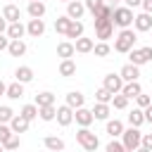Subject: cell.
<instances>
[{"mask_svg": "<svg viewBox=\"0 0 152 152\" xmlns=\"http://www.w3.org/2000/svg\"><path fill=\"white\" fill-rule=\"evenodd\" d=\"M43 145H45L50 152H64V140L57 138V135H48V138L43 140Z\"/></svg>", "mask_w": 152, "mask_h": 152, "instance_id": "obj_24", "label": "cell"}, {"mask_svg": "<svg viewBox=\"0 0 152 152\" xmlns=\"http://www.w3.org/2000/svg\"><path fill=\"white\" fill-rule=\"evenodd\" d=\"M74 74H76V62H74V59H62V62H59V76L71 78Z\"/></svg>", "mask_w": 152, "mask_h": 152, "instance_id": "obj_25", "label": "cell"}, {"mask_svg": "<svg viewBox=\"0 0 152 152\" xmlns=\"http://www.w3.org/2000/svg\"><path fill=\"white\" fill-rule=\"evenodd\" d=\"M33 104H36V107H48V104H55V95H52L50 90H45V93H38Z\"/></svg>", "mask_w": 152, "mask_h": 152, "instance_id": "obj_31", "label": "cell"}, {"mask_svg": "<svg viewBox=\"0 0 152 152\" xmlns=\"http://www.w3.org/2000/svg\"><path fill=\"white\" fill-rule=\"evenodd\" d=\"M7 52H10L12 57H24V55H26V43H24V40H12L10 48H7Z\"/></svg>", "mask_w": 152, "mask_h": 152, "instance_id": "obj_29", "label": "cell"}, {"mask_svg": "<svg viewBox=\"0 0 152 152\" xmlns=\"http://www.w3.org/2000/svg\"><path fill=\"white\" fill-rule=\"evenodd\" d=\"M10 43H12V40H10V36H7V33H0V52H2V50H7V48H10Z\"/></svg>", "mask_w": 152, "mask_h": 152, "instance_id": "obj_45", "label": "cell"}, {"mask_svg": "<svg viewBox=\"0 0 152 152\" xmlns=\"http://www.w3.org/2000/svg\"><path fill=\"white\" fill-rule=\"evenodd\" d=\"M59 2H66V5H69V2H71V0H59Z\"/></svg>", "mask_w": 152, "mask_h": 152, "instance_id": "obj_54", "label": "cell"}, {"mask_svg": "<svg viewBox=\"0 0 152 152\" xmlns=\"http://www.w3.org/2000/svg\"><path fill=\"white\" fill-rule=\"evenodd\" d=\"M135 102H138V109H147V107L152 104V95H145V93H140V95L135 97Z\"/></svg>", "mask_w": 152, "mask_h": 152, "instance_id": "obj_40", "label": "cell"}, {"mask_svg": "<svg viewBox=\"0 0 152 152\" xmlns=\"http://www.w3.org/2000/svg\"><path fill=\"white\" fill-rule=\"evenodd\" d=\"M2 17L7 19V24H14V21L21 19V10H19L14 2H7V5L2 7Z\"/></svg>", "mask_w": 152, "mask_h": 152, "instance_id": "obj_12", "label": "cell"}, {"mask_svg": "<svg viewBox=\"0 0 152 152\" xmlns=\"http://www.w3.org/2000/svg\"><path fill=\"white\" fill-rule=\"evenodd\" d=\"M74 121H76L81 128H88V126L95 121V116H93V109H86V107L76 109V112H74Z\"/></svg>", "mask_w": 152, "mask_h": 152, "instance_id": "obj_9", "label": "cell"}, {"mask_svg": "<svg viewBox=\"0 0 152 152\" xmlns=\"http://www.w3.org/2000/svg\"><path fill=\"white\" fill-rule=\"evenodd\" d=\"M102 88H107L112 95H116V93L124 90V78H121L119 74H107L104 81H102Z\"/></svg>", "mask_w": 152, "mask_h": 152, "instance_id": "obj_7", "label": "cell"}, {"mask_svg": "<svg viewBox=\"0 0 152 152\" xmlns=\"http://www.w3.org/2000/svg\"><path fill=\"white\" fill-rule=\"evenodd\" d=\"M93 52H95V57H107L112 52V48H109V43H95Z\"/></svg>", "mask_w": 152, "mask_h": 152, "instance_id": "obj_38", "label": "cell"}, {"mask_svg": "<svg viewBox=\"0 0 152 152\" xmlns=\"http://www.w3.org/2000/svg\"><path fill=\"white\" fill-rule=\"evenodd\" d=\"M124 2H126V7H131V10H133V7H140V5H142V0H124Z\"/></svg>", "mask_w": 152, "mask_h": 152, "instance_id": "obj_48", "label": "cell"}, {"mask_svg": "<svg viewBox=\"0 0 152 152\" xmlns=\"http://www.w3.org/2000/svg\"><path fill=\"white\" fill-rule=\"evenodd\" d=\"M140 93H142V86H140L138 81H133V83H124V90H121V95H126L128 100L138 97Z\"/></svg>", "mask_w": 152, "mask_h": 152, "instance_id": "obj_26", "label": "cell"}, {"mask_svg": "<svg viewBox=\"0 0 152 152\" xmlns=\"http://www.w3.org/2000/svg\"><path fill=\"white\" fill-rule=\"evenodd\" d=\"M142 147L152 150V133H142Z\"/></svg>", "mask_w": 152, "mask_h": 152, "instance_id": "obj_46", "label": "cell"}, {"mask_svg": "<svg viewBox=\"0 0 152 152\" xmlns=\"http://www.w3.org/2000/svg\"><path fill=\"white\" fill-rule=\"evenodd\" d=\"M112 93L107 90V88H97L95 90V102H102V104H112Z\"/></svg>", "mask_w": 152, "mask_h": 152, "instance_id": "obj_34", "label": "cell"}, {"mask_svg": "<svg viewBox=\"0 0 152 152\" xmlns=\"http://www.w3.org/2000/svg\"><path fill=\"white\" fill-rule=\"evenodd\" d=\"M0 95H7V83L0 78Z\"/></svg>", "mask_w": 152, "mask_h": 152, "instance_id": "obj_51", "label": "cell"}, {"mask_svg": "<svg viewBox=\"0 0 152 152\" xmlns=\"http://www.w3.org/2000/svg\"><path fill=\"white\" fill-rule=\"evenodd\" d=\"M119 76L124 78V83H133V81H138V76H140V66H135V64H124L121 66V71H119Z\"/></svg>", "mask_w": 152, "mask_h": 152, "instance_id": "obj_10", "label": "cell"}, {"mask_svg": "<svg viewBox=\"0 0 152 152\" xmlns=\"http://www.w3.org/2000/svg\"><path fill=\"white\" fill-rule=\"evenodd\" d=\"M64 104H69V107L76 112V109H81V107L86 104V95L78 93V90H71V93H66V102H64Z\"/></svg>", "mask_w": 152, "mask_h": 152, "instance_id": "obj_14", "label": "cell"}, {"mask_svg": "<svg viewBox=\"0 0 152 152\" xmlns=\"http://www.w3.org/2000/svg\"><path fill=\"white\" fill-rule=\"evenodd\" d=\"M102 5H104V0H86V10H90L93 14H95Z\"/></svg>", "mask_w": 152, "mask_h": 152, "instance_id": "obj_43", "label": "cell"}, {"mask_svg": "<svg viewBox=\"0 0 152 152\" xmlns=\"http://www.w3.org/2000/svg\"><path fill=\"white\" fill-rule=\"evenodd\" d=\"M124 121H119V119H109L107 121V135H112V140H116V138H121L124 135Z\"/></svg>", "mask_w": 152, "mask_h": 152, "instance_id": "obj_17", "label": "cell"}, {"mask_svg": "<svg viewBox=\"0 0 152 152\" xmlns=\"http://www.w3.org/2000/svg\"><path fill=\"white\" fill-rule=\"evenodd\" d=\"M71 21H74V19H69L66 14H64V17H57V19H55V31H57V33H64V36H66V31H69Z\"/></svg>", "mask_w": 152, "mask_h": 152, "instance_id": "obj_32", "label": "cell"}, {"mask_svg": "<svg viewBox=\"0 0 152 152\" xmlns=\"http://www.w3.org/2000/svg\"><path fill=\"white\" fill-rule=\"evenodd\" d=\"M74 55H76V48H74L71 40H62V43L57 45V57H62V59H71Z\"/></svg>", "mask_w": 152, "mask_h": 152, "instance_id": "obj_18", "label": "cell"}, {"mask_svg": "<svg viewBox=\"0 0 152 152\" xmlns=\"http://www.w3.org/2000/svg\"><path fill=\"white\" fill-rule=\"evenodd\" d=\"M76 142H78L86 152H95V150L100 147V140H97V135H95L90 128H78V131H76Z\"/></svg>", "mask_w": 152, "mask_h": 152, "instance_id": "obj_3", "label": "cell"}, {"mask_svg": "<svg viewBox=\"0 0 152 152\" xmlns=\"http://www.w3.org/2000/svg\"><path fill=\"white\" fill-rule=\"evenodd\" d=\"M107 152H128V150L124 147V142H119V140H112V142L107 145Z\"/></svg>", "mask_w": 152, "mask_h": 152, "instance_id": "obj_44", "label": "cell"}, {"mask_svg": "<svg viewBox=\"0 0 152 152\" xmlns=\"http://www.w3.org/2000/svg\"><path fill=\"white\" fill-rule=\"evenodd\" d=\"M28 2H38V0H28Z\"/></svg>", "mask_w": 152, "mask_h": 152, "instance_id": "obj_55", "label": "cell"}, {"mask_svg": "<svg viewBox=\"0 0 152 152\" xmlns=\"http://www.w3.org/2000/svg\"><path fill=\"white\" fill-rule=\"evenodd\" d=\"M71 121H74V109H71L69 104L57 107V124H59V126H69Z\"/></svg>", "mask_w": 152, "mask_h": 152, "instance_id": "obj_15", "label": "cell"}, {"mask_svg": "<svg viewBox=\"0 0 152 152\" xmlns=\"http://www.w3.org/2000/svg\"><path fill=\"white\" fill-rule=\"evenodd\" d=\"M135 152H152V150H147V147H142V145H140V147H138Z\"/></svg>", "mask_w": 152, "mask_h": 152, "instance_id": "obj_52", "label": "cell"}, {"mask_svg": "<svg viewBox=\"0 0 152 152\" xmlns=\"http://www.w3.org/2000/svg\"><path fill=\"white\" fill-rule=\"evenodd\" d=\"M142 12H147V14H152V0H142Z\"/></svg>", "mask_w": 152, "mask_h": 152, "instance_id": "obj_47", "label": "cell"}, {"mask_svg": "<svg viewBox=\"0 0 152 152\" xmlns=\"http://www.w3.org/2000/svg\"><path fill=\"white\" fill-rule=\"evenodd\" d=\"M5 97H10V100H19V97H24V83H19V81L10 83V86H7V95H5Z\"/></svg>", "mask_w": 152, "mask_h": 152, "instance_id": "obj_27", "label": "cell"}, {"mask_svg": "<svg viewBox=\"0 0 152 152\" xmlns=\"http://www.w3.org/2000/svg\"><path fill=\"white\" fill-rule=\"evenodd\" d=\"M28 124H31L28 119H24L21 114H14V119L10 121V128H12V133L19 135V133H26V131H28Z\"/></svg>", "mask_w": 152, "mask_h": 152, "instance_id": "obj_16", "label": "cell"}, {"mask_svg": "<svg viewBox=\"0 0 152 152\" xmlns=\"http://www.w3.org/2000/svg\"><path fill=\"white\" fill-rule=\"evenodd\" d=\"M7 26H10V24H7V19L0 14V33H7Z\"/></svg>", "mask_w": 152, "mask_h": 152, "instance_id": "obj_49", "label": "cell"}, {"mask_svg": "<svg viewBox=\"0 0 152 152\" xmlns=\"http://www.w3.org/2000/svg\"><path fill=\"white\" fill-rule=\"evenodd\" d=\"M135 31L133 28H124V31H119V36L114 38V50L116 52H131L133 48H135Z\"/></svg>", "mask_w": 152, "mask_h": 152, "instance_id": "obj_1", "label": "cell"}, {"mask_svg": "<svg viewBox=\"0 0 152 152\" xmlns=\"http://www.w3.org/2000/svg\"><path fill=\"white\" fill-rule=\"evenodd\" d=\"M109 112H112V104L95 102V107H93V116L100 119V121H109Z\"/></svg>", "mask_w": 152, "mask_h": 152, "instance_id": "obj_23", "label": "cell"}, {"mask_svg": "<svg viewBox=\"0 0 152 152\" xmlns=\"http://www.w3.org/2000/svg\"><path fill=\"white\" fill-rule=\"evenodd\" d=\"M128 57H131V64L142 66L145 62L152 59V48H150V45H145V48H133V50L128 52Z\"/></svg>", "mask_w": 152, "mask_h": 152, "instance_id": "obj_6", "label": "cell"}, {"mask_svg": "<svg viewBox=\"0 0 152 152\" xmlns=\"http://www.w3.org/2000/svg\"><path fill=\"white\" fill-rule=\"evenodd\" d=\"M114 2H119V0H114Z\"/></svg>", "mask_w": 152, "mask_h": 152, "instance_id": "obj_56", "label": "cell"}, {"mask_svg": "<svg viewBox=\"0 0 152 152\" xmlns=\"http://www.w3.org/2000/svg\"><path fill=\"white\" fill-rule=\"evenodd\" d=\"M19 145H21V140H19V135L14 133V135L5 142V152H14V150H19Z\"/></svg>", "mask_w": 152, "mask_h": 152, "instance_id": "obj_41", "label": "cell"}, {"mask_svg": "<svg viewBox=\"0 0 152 152\" xmlns=\"http://www.w3.org/2000/svg\"><path fill=\"white\" fill-rule=\"evenodd\" d=\"M121 142H124V147L128 150V152H135L140 145H142V133H140V128H126L124 131V135H121Z\"/></svg>", "mask_w": 152, "mask_h": 152, "instance_id": "obj_4", "label": "cell"}, {"mask_svg": "<svg viewBox=\"0 0 152 152\" xmlns=\"http://www.w3.org/2000/svg\"><path fill=\"white\" fill-rule=\"evenodd\" d=\"M83 14H86V2H81V0H71V2L66 5V17H69V19L81 21Z\"/></svg>", "mask_w": 152, "mask_h": 152, "instance_id": "obj_8", "label": "cell"}, {"mask_svg": "<svg viewBox=\"0 0 152 152\" xmlns=\"http://www.w3.org/2000/svg\"><path fill=\"white\" fill-rule=\"evenodd\" d=\"M112 107H114V109H126V107H128V97L121 95V93H116V95L112 97Z\"/></svg>", "mask_w": 152, "mask_h": 152, "instance_id": "obj_36", "label": "cell"}, {"mask_svg": "<svg viewBox=\"0 0 152 152\" xmlns=\"http://www.w3.org/2000/svg\"><path fill=\"white\" fill-rule=\"evenodd\" d=\"M24 33H26V26H24L21 21H14V24L7 26V36H10V40H21Z\"/></svg>", "mask_w": 152, "mask_h": 152, "instance_id": "obj_20", "label": "cell"}, {"mask_svg": "<svg viewBox=\"0 0 152 152\" xmlns=\"http://www.w3.org/2000/svg\"><path fill=\"white\" fill-rule=\"evenodd\" d=\"M38 116H40L43 121H55V119H57V107H55V104L38 107Z\"/></svg>", "mask_w": 152, "mask_h": 152, "instance_id": "obj_30", "label": "cell"}, {"mask_svg": "<svg viewBox=\"0 0 152 152\" xmlns=\"http://www.w3.org/2000/svg\"><path fill=\"white\" fill-rule=\"evenodd\" d=\"M133 19H135V14H133V10L131 7H114V14H112V21H114V26H119L121 31L124 28H131L133 26Z\"/></svg>", "mask_w": 152, "mask_h": 152, "instance_id": "obj_2", "label": "cell"}, {"mask_svg": "<svg viewBox=\"0 0 152 152\" xmlns=\"http://www.w3.org/2000/svg\"><path fill=\"white\" fill-rule=\"evenodd\" d=\"M45 2L43 0H38V2H28V7H26V12H28V17L31 19H43V14H45Z\"/></svg>", "mask_w": 152, "mask_h": 152, "instance_id": "obj_19", "label": "cell"}, {"mask_svg": "<svg viewBox=\"0 0 152 152\" xmlns=\"http://www.w3.org/2000/svg\"><path fill=\"white\" fill-rule=\"evenodd\" d=\"M142 124H145V112L135 107V109L128 114V126H133V128H140Z\"/></svg>", "mask_w": 152, "mask_h": 152, "instance_id": "obj_28", "label": "cell"}, {"mask_svg": "<svg viewBox=\"0 0 152 152\" xmlns=\"http://www.w3.org/2000/svg\"><path fill=\"white\" fill-rule=\"evenodd\" d=\"M0 152H5V145H2V142H0Z\"/></svg>", "mask_w": 152, "mask_h": 152, "instance_id": "obj_53", "label": "cell"}, {"mask_svg": "<svg viewBox=\"0 0 152 152\" xmlns=\"http://www.w3.org/2000/svg\"><path fill=\"white\" fill-rule=\"evenodd\" d=\"M12 119H14V112H12V107L2 104V107H0V124H10Z\"/></svg>", "mask_w": 152, "mask_h": 152, "instance_id": "obj_39", "label": "cell"}, {"mask_svg": "<svg viewBox=\"0 0 152 152\" xmlns=\"http://www.w3.org/2000/svg\"><path fill=\"white\" fill-rule=\"evenodd\" d=\"M14 78H17L19 83H31V81H33V69L26 66V64H24V66H17V69H14Z\"/></svg>", "mask_w": 152, "mask_h": 152, "instance_id": "obj_21", "label": "cell"}, {"mask_svg": "<svg viewBox=\"0 0 152 152\" xmlns=\"http://www.w3.org/2000/svg\"><path fill=\"white\" fill-rule=\"evenodd\" d=\"M26 33L33 36V38H40V36L45 33V21H43V19H28V24H26Z\"/></svg>", "mask_w": 152, "mask_h": 152, "instance_id": "obj_13", "label": "cell"}, {"mask_svg": "<svg viewBox=\"0 0 152 152\" xmlns=\"http://www.w3.org/2000/svg\"><path fill=\"white\" fill-rule=\"evenodd\" d=\"M19 114H21L24 119H28V121H33V119H38V107H36V104H24Z\"/></svg>", "mask_w": 152, "mask_h": 152, "instance_id": "obj_35", "label": "cell"}, {"mask_svg": "<svg viewBox=\"0 0 152 152\" xmlns=\"http://www.w3.org/2000/svg\"><path fill=\"white\" fill-rule=\"evenodd\" d=\"M133 26H135V31H152V14H147V12L135 14Z\"/></svg>", "mask_w": 152, "mask_h": 152, "instance_id": "obj_11", "label": "cell"}, {"mask_svg": "<svg viewBox=\"0 0 152 152\" xmlns=\"http://www.w3.org/2000/svg\"><path fill=\"white\" fill-rule=\"evenodd\" d=\"M74 48H76V52L86 55V52H93V48H95V40H93V38H86V36H81V38L74 43Z\"/></svg>", "mask_w": 152, "mask_h": 152, "instance_id": "obj_22", "label": "cell"}, {"mask_svg": "<svg viewBox=\"0 0 152 152\" xmlns=\"http://www.w3.org/2000/svg\"><path fill=\"white\" fill-rule=\"evenodd\" d=\"M95 36L100 38V43H107L114 36V21L112 19H95Z\"/></svg>", "mask_w": 152, "mask_h": 152, "instance_id": "obj_5", "label": "cell"}, {"mask_svg": "<svg viewBox=\"0 0 152 152\" xmlns=\"http://www.w3.org/2000/svg\"><path fill=\"white\" fill-rule=\"evenodd\" d=\"M14 133H12V128H10V124H0V142L5 145L10 138H12Z\"/></svg>", "mask_w": 152, "mask_h": 152, "instance_id": "obj_42", "label": "cell"}, {"mask_svg": "<svg viewBox=\"0 0 152 152\" xmlns=\"http://www.w3.org/2000/svg\"><path fill=\"white\" fill-rule=\"evenodd\" d=\"M81 36H83V21H71V26H69V31H66V38L78 40Z\"/></svg>", "mask_w": 152, "mask_h": 152, "instance_id": "obj_33", "label": "cell"}, {"mask_svg": "<svg viewBox=\"0 0 152 152\" xmlns=\"http://www.w3.org/2000/svg\"><path fill=\"white\" fill-rule=\"evenodd\" d=\"M43 2H45V0H43Z\"/></svg>", "mask_w": 152, "mask_h": 152, "instance_id": "obj_57", "label": "cell"}, {"mask_svg": "<svg viewBox=\"0 0 152 152\" xmlns=\"http://www.w3.org/2000/svg\"><path fill=\"white\" fill-rule=\"evenodd\" d=\"M142 112H145V121H147V124H152V104H150L147 109H142Z\"/></svg>", "mask_w": 152, "mask_h": 152, "instance_id": "obj_50", "label": "cell"}, {"mask_svg": "<svg viewBox=\"0 0 152 152\" xmlns=\"http://www.w3.org/2000/svg\"><path fill=\"white\" fill-rule=\"evenodd\" d=\"M112 14H114V7H109V5H102L93 17L95 19H112Z\"/></svg>", "mask_w": 152, "mask_h": 152, "instance_id": "obj_37", "label": "cell"}]
</instances>
